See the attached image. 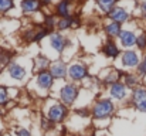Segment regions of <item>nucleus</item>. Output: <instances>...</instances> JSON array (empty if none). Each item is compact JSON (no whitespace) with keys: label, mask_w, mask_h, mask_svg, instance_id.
<instances>
[{"label":"nucleus","mask_w":146,"mask_h":136,"mask_svg":"<svg viewBox=\"0 0 146 136\" xmlns=\"http://www.w3.org/2000/svg\"><path fill=\"white\" fill-rule=\"evenodd\" d=\"M122 29H123L122 24L115 23L108 19H105V21L102 23V31H104V36L106 37V40H118L119 34L122 33Z\"/></svg>","instance_id":"nucleus-17"},{"label":"nucleus","mask_w":146,"mask_h":136,"mask_svg":"<svg viewBox=\"0 0 146 136\" xmlns=\"http://www.w3.org/2000/svg\"><path fill=\"white\" fill-rule=\"evenodd\" d=\"M119 1H121V0H94L98 13H99L102 17H106L108 13H109Z\"/></svg>","instance_id":"nucleus-20"},{"label":"nucleus","mask_w":146,"mask_h":136,"mask_svg":"<svg viewBox=\"0 0 146 136\" xmlns=\"http://www.w3.org/2000/svg\"><path fill=\"white\" fill-rule=\"evenodd\" d=\"M33 71H31V64L26 65L20 62L19 60H13L1 72H0V84L6 87H23L27 85L29 81L31 80Z\"/></svg>","instance_id":"nucleus-1"},{"label":"nucleus","mask_w":146,"mask_h":136,"mask_svg":"<svg viewBox=\"0 0 146 136\" xmlns=\"http://www.w3.org/2000/svg\"><path fill=\"white\" fill-rule=\"evenodd\" d=\"M57 20H58V17L54 13H44L43 27H46L50 33H54L55 29H57Z\"/></svg>","instance_id":"nucleus-24"},{"label":"nucleus","mask_w":146,"mask_h":136,"mask_svg":"<svg viewBox=\"0 0 146 136\" xmlns=\"http://www.w3.org/2000/svg\"><path fill=\"white\" fill-rule=\"evenodd\" d=\"M135 48L138 51H141L142 54L146 52V30L145 29H141L138 31V37H136V45Z\"/></svg>","instance_id":"nucleus-26"},{"label":"nucleus","mask_w":146,"mask_h":136,"mask_svg":"<svg viewBox=\"0 0 146 136\" xmlns=\"http://www.w3.org/2000/svg\"><path fill=\"white\" fill-rule=\"evenodd\" d=\"M51 34L46 27H37V33H36V40H34V44H41L44 40L48 38V36Z\"/></svg>","instance_id":"nucleus-27"},{"label":"nucleus","mask_w":146,"mask_h":136,"mask_svg":"<svg viewBox=\"0 0 146 136\" xmlns=\"http://www.w3.org/2000/svg\"><path fill=\"white\" fill-rule=\"evenodd\" d=\"M55 80L52 78V75L50 74V71H41L37 72L31 77V80L27 84V90L31 94L36 95V98H41L43 101L51 96V92L54 90L55 85Z\"/></svg>","instance_id":"nucleus-4"},{"label":"nucleus","mask_w":146,"mask_h":136,"mask_svg":"<svg viewBox=\"0 0 146 136\" xmlns=\"http://www.w3.org/2000/svg\"><path fill=\"white\" fill-rule=\"evenodd\" d=\"M136 72H138L142 78H146V52L142 54V60H141V62H139V65H138V68H136Z\"/></svg>","instance_id":"nucleus-30"},{"label":"nucleus","mask_w":146,"mask_h":136,"mask_svg":"<svg viewBox=\"0 0 146 136\" xmlns=\"http://www.w3.org/2000/svg\"><path fill=\"white\" fill-rule=\"evenodd\" d=\"M136 16L139 17V20L146 21V0H139L138 6H136Z\"/></svg>","instance_id":"nucleus-29"},{"label":"nucleus","mask_w":146,"mask_h":136,"mask_svg":"<svg viewBox=\"0 0 146 136\" xmlns=\"http://www.w3.org/2000/svg\"><path fill=\"white\" fill-rule=\"evenodd\" d=\"M129 106H132L139 113H146V84H142L131 91Z\"/></svg>","instance_id":"nucleus-11"},{"label":"nucleus","mask_w":146,"mask_h":136,"mask_svg":"<svg viewBox=\"0 0 146 136\" xmlns=\"http://www.w3.org/2000/svg\"><path fill=\"white\" fill-rule=\"evenodd\" d=\"M40 3H41V7H43V9H46V7L48 9V7H51V6L54 7V4H55L54 0H40Z\"/></svg>","instance_id":"nucleus-32"},{"label":"nucleus","mask_w":146,"mask_h":136,"mask_svg":"<svg viewBox=\"0 0 146 136\" xmlns=\"http://www.w3.org/2000/svg\"><path fill=\"white\" fill-rule=\"evenodd\" d=\"M142 60V52L136 48L132 50H122V54L119 57V67L123 71H136L139 62Z\"/></svg>","instance_id":"nucleus-9"},{"label":"nucleus","mask_w":146,"mask_h":136,"mask_svg":"<svg viewBox=\"0 0 146 136\" xmlns=\"http://www.w3.org/2000/svg\"><path fill=\"white\" fill-rule=\"evenodd\" d=\"M122 82L129 88V90H135L136 87L142 85V77L136 72V71H125L123 77H122Z\"/></svg>","instance_id":"nucleus-19"},{"label":"nucleus","mask_w":146,"mask_h":136,"mask_svg":"<svg viewBox=\"0 0 146 136\" xmlns=\"http://www.w3.org/2000/svg\"><path fill=\"white\" fill-rule=\"evenodd\" d=\"M4 135V123H3V121H1V118H0V136Z\"/></svg>","instance_id":"nucleus-34"},{"label":"nucleus","mask_w":146,"mask_h":136,"mask_svg":"<svg viewBox=\"0 0 146 136\" xmlns=\"http://www.w3.org/2000/svg\"><path fill=\"white\" fill-rule=\"evenodd\" d=\"M14 136H33V132L27 126H19L14 131Z\"/></svg>","instance_id":"nucleus-31"},{"label":"nucleus","mask_w":146,"mask_h":136,"mask_svg":"<svg viewBox=\"0 0 146 136\" xmlns=\"http://www.w3.org/2000/svg\"><path fill=\"white\" fill-rule=\"evenodd\" d=\"M101 52L106 60L116 61V60H119V57L122 54V48L118 44L116 40H105L101 45Z\"/></svg>","instance_id":"nucleus-15"},{"label":"nucleus","mask_w":146,"mask_h":136,"mask_svg":"<svg viewBox=\"0 0 146 136\" xmlns=\"http://www.w3.org/2000/svg\"><path fill=\"white\" fill-rule=\"evenodd\" d=\"M19 9L21 11V16L29 19L43 11L40 0H19Z\"/></svg>","instance_id":"nucleus-16"},{"label":"nucleus","mask_w":146,"mask_h":136,"mask_svg":"<svg viewBox=\"0 0 146 136\" xmlns=\"http://www.w3.org/2000/svg\"><path fill=\"white\" fill-rule=\"evenodd\" d=\"M71 112H72L71 108H68L54 96H48L47 99H44L41 105V115L46 116L54 126L65 125V122L71 116Z\"/></svg>","instance_id":"nucleus-3"},{"label":"nucleus","mask_w":146,"mask_h":136,"mask_svg":"<svg viewBox=\"0 0 146 136\" xmlns=\"http://www.w3.org/2000/svg\"><path fill=\"white\" fill-rule=\"evenodd\" d=\"M11 87H6L0 84V108H6L9 102H11Z\"/></svg>","instance_id":"nucleus-22"},{"label":"nucleus","mask_w":146,"mask_h":136,"mask_svg":"<svg viewBox=\"0 0 146 136\" xmlns=\"http://www.w3.org/2000/svg\"><path fill=\"white\" fill-rule=\"evenodd\" d=\"M90 65L82 58H74L68 62V81L74 84H82L90 77Z\"/></svg>","instance_id":"nucleus-7"},{"label":"nucleus","mask_w":146,"mask_h":136,"mask_svg":"<svg viewBox=\"0 0 146 136\" xmlns=\"http://www.w3.org/2000/svg\"><path fill=\"white\" fill-rule=\"evenodd\" d=\"M51 58L47 57L46 54L40 52L37 55H34L31 58V71H33V75L37 74V72H41V71H47L51 65Z\"/></svg>","instance_id":"nucleus-18"},{"label":"nucleus","mask_w":146,"mask_h":136,"mask_svg":"<svg viewBox=\"0 0 146 136\" xmlns=\"http://www.w3.org/2000/svg\"><path fill=\"white\" fill-rule=\"evenodd\" d=\"M36 33H37V27H34V26L26 27L24 30H21V33H20V38H21V41H23L24 44H34Z\"/></svg>","instance_id":"nucleus-21"},{"label":"nucleus","mask_w":146,"mask_h":136,"mask_svg":"<svg viewBox=\"0 0 146 136\" xmlns=\"http://www.w3.org/2000/svg\"><path fill=\"white\" fill-rule=\"evenodd\" d=\"M71 43L70 36H65L64 33H58L54 31L51 33L47 38V48H43L41 52L46 54L47 57H50L51 60H57L61 58L65 48L68 47V44Z\"/></svg>","instance_id":"nucleus-6"},{"label":"nucleus","mask_w":146,"mask_h":136,"mask_svg":"<svg viewBox=\"0 0 146 136\" xmlns=\"http://www.w3.org/2000/svg\"><path fill=\"white\" fill-rule=\"evenodd\" d=\"M16 7V0H0V17L9 16Z\"/></svg>","instance_id":"nucleus-25"},{"label":"nucleus","mask_w":146,"mask_h":136,"mask_svg":"<svg viewBox=\"0 0 146 136\" xmlns=\"http://www.w3.org/2000/svg\"><path fill=\"white\" fill-rule=\"evenodd\" d=\"M13 51L7 48H0V72L13 61Z\"/></svg>","instance_id":"nucleus-23"},{"label":"nucleus","mask_w":146,"mask_h":136,"mask_svg":"<svg viewBox=\"0 0 146 136\" xmlns=\"http://www.w3.org/2000/svg\"><path fill=\"white\" fill-rule=\"evenodd\" d=\"M90 108H91L92 126L95 131L98 129L99 123H106V126H109L113 116L118 113V105L109 96H104L101 94L97 95L95 101L92 102Z\"/></svg>","instance_id":"nucleus-2"},{"label":"nucleus","mask_w":146,"mask_h":136,"mask_svg":"<svg viewBox=\"0 0 146 136\" xmlns=\"http://www.w3.org/2000/svg\"><path fill=\"white\" fill-rule=\"evenodd\" d=\"M138 27H129L128 24L123 26L122 33L118 37V44L121 45L122 50H132L136 45V37H138Z\"/></svg>","instance_id":"nucleus-13"},{"label":"nucleus","mask_w":146,"mask_h":136,"mask_svg":"<svg viewBox=\"0 0 146 136\" xmlns=\"http://www.w3.org/2000/svg\"><path fill=\"white\" fill-rule=\"evenodd\" d=\"M68 30H71V19H58L57 20V29H55V31L65 33Z\"/></svg>","instance_id":"nucleus-28"},{"label":"nucleus","mask_w":146,"mask_h":136,"mask_svg":"<svg viewBox=\"0 0 146 136\" xmlns=\"http://www.w3.org/2000/svg\"><path fill=\"white\" fill-rule=\"evenodd\" d=\"M95 133H97V136H111V135H109V132H108V129H102V131H95Z\"/></svg>","instance_id":"nucleus-33"},{"label":"nucleus","mask_w":146,"mask_h":136,"mask_svg":"<svg viewBox=\"0 0 146 136\" xmlns=\"http://www.w3.org/2000/svg\"><path fill=\"white\" fill-rule=\"evenodd\" d=\"M60 84L61 85L58 87V91H54L51 94V96L60 99L64 105H67L71 109L75 108L82 88L80 87V84H74V82H70V81H61Z\"/></svg>","instance_id":"nucleus-5"},{"label":"nucleus","mask_w":146,"mask_h":136,"mask_svg":"<svg viewBox=\"0 0 146 136\" xmlns=\"http://www.w3.org/2000/svg\"><path fill=\"white\" fill-rule=\"evenodd\" d=\"M125 71L118 68V67H108L105 71L101 72L99 78H98V84L104 88H109L111 85H113L118 81H122Z\"/></svg>","instance_id":"nucleus-12"},{"label":"nucleus","mask_w":146,"mask_h":136,"mask_svg":"<svg viewBox=\"0 0 146 136\" xmlns=\"http://www.w3.org/2000/svg\"><path fill=\"white\" fill-rule=\"evenodd\" d=\"M80 6L81 0H57L52 13L58 19H71L74 14L80 13Z\"/></svg>","instance_id":"nucleus-8"},{"label":"nucleus","mask_w":146,"mask_h":136,"mask_svg":"<svg viewBox=\"0 0 146 136\" xmlns=\"http://www.w3.org/2000/svg\"><path fill=\"white\" fill-rule=\"evenodd\" d=\"M3 136H10V135H9V133H4V135H3Z\"/></svg>","instance_id":"nucleus-36"},{"label":"nucleus","mask_w":146,"mask_h":136,"mask_svg":"<svg viewBox=\"0 0 146 136\" xmlns=\"http://www.w3.org/2000/svg\"><path fill=\"white\" fill-rule=\"evenodd\" d=\"M133 1H139V0H133Z\"/></svg>","instance_id":"nucleus-37"},{"label":"nucleus","mask_w":146,"mask_h":136,"mask_svg":"<svg viewBox=\"0 0 146 136\" xmlns=\"http://www.w3.org/2000/svg\"><path fill=\"white\" fill-rule=\"evenodd\" d=\"M87 136H97V133H95V131H94L92 133H90V135H87Z\"/></svg>","instance_id":"nucleus-35"},{"label":"nucleus","mask_w":146,"mask_h":136,"mask_svg":"<svg viewBox=\"0 0 146 136\" xmlns=\"http://www.w3.org/2000/svg\"><path fill=\"white\" fill-rule=\"evenodd\" d=\"M50 74L57 82L68 81V62H65L62 58H57L51 61V65L48 68Z\"/></svg>","instance_id":"nucleus-14"},{"label":"nucleus","mask_w":146,"mask_h":136,"mask_svg":"<svg viewBox=\"0 0 146 136\" xmlns=\"http://www.w3.org/2000/svg\"><path fill=\"white\" fill-rule=\"evenodd\" d=\"M106 94L108 96L118 105L121 103H128L129 105V96H131V90L122 82V81H118L115 82L113 85H111L109 88H106Z\"/></svg>","instance_id":"nucleus-10"}]
</instances>
